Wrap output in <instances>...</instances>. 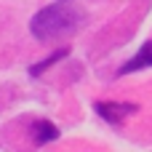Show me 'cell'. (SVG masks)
<instances>
[{"instance_id":"6da1fadb","label":"cell","mask_w":152,"mask_h":152,"mask_svg":"<svg viewBox=\"0 0 152 152\" xmlns=\"http://www.w3.org/2000/svg\"><path fill=\"white\" fill-rule=\"evenodd\" d=\"M80 11L72 8L69 3H56V5H48L43 11L35 13L32 19V35L37 40H56V37H64L69 32H75L80 27Z\"/></svg>"},{"instance_id":"7a4b0ae2","label":"cell","mask_w":152,"mask_h":152,"mask_svg":"<svg viewBox=\"0 0 152 152\" xmlns=\"http://www.w3.org/2000/svg\"><path fill=\"white\" fill-rule=\"evenodd\" d=\"M96 112H99L104 120L120 126L128 115L136 112V107H134V104H115V102H96Z\"/></svg>"},{"instance_id":"3957f363","label":"cell","mask_w":152,"mask_h":152,"mask_svg":"<svg viewBox=\"0 0 152 152\" xmlns=\"http://www.w3.org/2000/svg\"><path fill=\"white\" fill-rule=\"evenodd\" d=\"M147 67H152V40H150V43H144V45H142V51L120 67V75L139 72V69H147Z\"/></svg>"},{"instance_id":"277c9868","label":"cell","mask_w":152,"mask_h":152,"mask_svg":"<svg viewBox=\"0 0 152 152\" xmlns=\"http://www.w3.org/2000/svg\"><path fill=\"white\" fill-rule=\"evenodd\" d=\"M56 136H59V131H56V126L48 123V120H40V123H35V128H32V139H35V144L53 142Z\"/></svg>"},{"instance_id":"5b68a950","label":"cell","mask_w":152,"mask_h":152,"mask_svg":"<svg viewBox=\"0 0 152 152\" xmlns=\"http://www.w3.org/2000/svg\"><path fill=\"white\" fill-rule=\"evenodd\" d=\"M67 53H69V48H59V51H56V53H53V56H48V59H45V61H40V64H37V67H32V75H40V72H43V69H48V67H53V64H56V61H59V59H64V56H67Z\"/></svg>"}]
</instances>
